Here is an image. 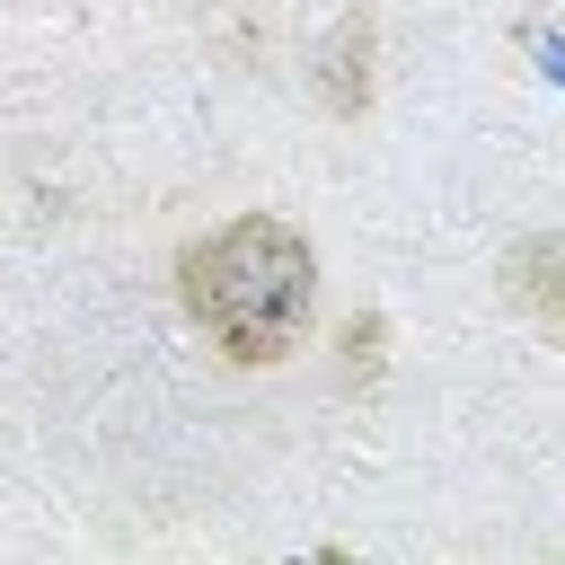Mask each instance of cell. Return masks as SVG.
I'll return each instance as SVG.
<instances>
[{
  "mask_svg": "<svg viewBox=\"0 0 565 565\" xmlns=\"http://www.w3.org/2000/svg\"><path fill=\"white\" fill-rule=\"evenodd\" d=\"M362 62H371V26L353 18V26L335 35V53H327V106H335V115H362V97H371Z\"/></svg>",
  "mask_w": 565,
  "mask_h": 565,
  "instance_id": "3957f363",
  "label": "cell"
},
{
  "mask_svg": "<svg viewBox=\"0 0 565 565\" xmlns=\"http://www.w3.org/2000/svg\"><path fill=\"white\" fill-rule=\"evenodd\" d=\"M503 282H512L521 309H539L547 327H565V238H521L512 265H503Z\"/></svg>",
  "mask_w": 565,
  "mask_h": 565,
  "instance_id": "7a4b0ae2",
  "label": "cell"
},
{
  "mask_svg": "<svg viewBox=\"0 0 565 565\" xmlns=\"http://www.w3.org/2000/svg\"><path fill=\"white\" fill-rule=\"evenodd\" d=\"M177 300L185 318L203 327V344L238 371H265L282 362L300 335H309V309H318V256L291 221L274 212H238L221 230H203L185 256H177Z\"/></svg>",
  "mask_w": 565,
  "mask_h": 565,
  "instance_id": "6da1fadb",
  "label": "cell"
}]
</instances>
